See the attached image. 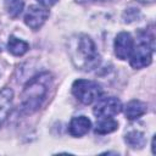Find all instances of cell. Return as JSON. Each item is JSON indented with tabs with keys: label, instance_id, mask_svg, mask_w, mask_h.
<instances>
[{
	"label": "cell",
	"instance_id": "6da1fadb",
	"mask_svg": "<svg viewBox=\"0 0 156 156\" xmlns=\"http://www.w3.org/2000/svg\"><path fill=\"white\" fill-rule=\"evenodd\" d=\"M52 83V77L49 72H43L33 77L24 87L21 95V111L23 113H33L40 108L46 99Z\"/></svg>",
	"mask_w": 156,
	"mask_h": 156
},
{
	"label": "cell",
	"instance_id": "7a4b0ae2",
	"mask_svg": "<svg viewBox=\"0 0 156 156\" xmlns=\"http://www.w3.org/2000/svg\"><path fill=\"white\" fill-rule=\"evenodd\" d=\"M68 51L74 66L79 69L90 71L100 62V56L94 41L85 34L72 38L68 44Z\"/></svg>",
	"mask_w": 156,
	"mask_h": 156
},
{
	"label": "cell",
	"instance_id": "3957f363",
	"mask_svg": "<svg viewBox=\"0 0 156 156\" xmlns=\"http://www.w3.org/2000/svg\"><path fill=\"white\" fill-rule=\"evenodd\" d=\"M155 50V43L154 37L149 35L147 33L140 34L136 45H134L133 51L129 56L130 58V66L133 68H143L151 63L152 61V54Z\"/></svg>",
	"mask_w": 156,
	"mask_h": 156
},
{
	"label": "cell",
	"instance_id": "277c9868",
	"mask_svg": "<svg viewBox=\"0 0 156 156\" xmlns=\"http://www.w3.org/2000/svg\"><path fill=\"white\" fill-rule=\"evenodd\" d=\"M72 93L82 104L89 105L99 99L102 90L101 87L94 80L77 79L72 84Z\"/></svg>",
	"mask_w": 156,
	"mask_h": 156
},
{
	"label": "cell",
	"instance_id": "5b68a950",
	"mask_svg": "<svg viewBox=\"0 0 156 156\" xmlns=\"http://www.w3.org/2000/svg\"><path fill=\"white\" fill-rule=\"evenodd\" d=\"M122 111V104L121 101L115 96H107L102 98L98 101V104L94 107V115L99 118L104 117H112Z\"/></svg>",
	"mask_w": 156,
	"mask_h": 156
},
{
	"label": "cell",
	"instance_id": "8992f818",
	"mask_svg": "<svg viewBox=\"0 0 156 156\" xmlns=\"http://www.w3.org/2000/svg\"><path fill=\"white\" fill-rule=\"evenodd\" d=\"M48 17H49V10L38 5H32L29 6L24 16V23L33 30H37L45 23Z\"/></svg>",
	"mask_w": 156,
	"mask_h": 156
},
{
	"label": "cell",
	"instance_id": "52a82bcc",
	"mask_svg": "<svg viewBox=\"0 0 156 156\" xmlns=\"http://www.w3.org/2000/svg\"><path fill=\"white\" fill-rule=\"evenodd\" d=\"M134 48V40L132 35L127 32H121L115 39V54L118 58L126 60L129 58Z\"/></svg>",
	"mask_w": 156,
	"mask_h": 156
},
{
	"label": "cell",
	"instance_id": "ba28073f",
	"mask_svg": "<svg viewBox=\"0 0 156 156\" xmlns=\"http://www.w3.org/2000/svg\"><path fill=\"white\" fill-rule=\"evenodd\" d=\"M90 127H91L90 119L85 116H79L71 119L68 130H69V134L73 136H82L89 132Z\"/></svg>",
	"mask_w": 156,
	"mask_h": 156
},
{
	"label": "cell",
	"instance_id": "9c48e42d",
	"mask_svg": "<svg viewBox=\"0 0 156 156\" xmlns=\"http://www.w3.org/2000/svg\"><path fill=\"white\" fill-rule=\"evenodd\" d=\"M13 99V91L10 88H4L0 90V127L7 118Z\"/></svg>",
	"mask_w": 156,
	"mask_h": 156
},
{
	"label": "cell",
	"instance_id": "30bf717a",
	"mask_svg": "<svg viewBox=\"0 0 156 156\" xmlns=\"http://www.w3.org/2000/svg\"><path fill=\"white\" fill-rule=\"evenodd\" d=\"M147 107L146 104L140 101V100H132L126 105L124 108V115L128 119L133 121V119H138L139 117H141L145 112H146Z\"/></svg>",
	"mask_w": 156,
	"mask_h": 156
},
{
	"label": "cell",
	"instance_id": "8fae6325",
	"mask_svg": "<svg viewBox=\"0 0 156 156\" xmlns=\"http://www.w3.org/2000/svg\"><path fill=\"white\" fill-rule=\"evenodd\" d=\"M7 49L9 51L15 55V56H22L23 54H26L29 49L28 43H26L24 40H21L16 37H10V40L7 43Z\"/></svg>",
	"mask_w": 156,
	"mask_h": 156
},
{
	"label": "cell",
	"instance_id": "7c38bea8",
	"mask_svg": "<svg viewBox=\"0 0 156 156\" xmlns=\"http://www.w3.org/2000/svg\"><path fill=\"white\" fill-rule=\"evenodd\" d=\"M117 128H118V123L115 119H112L111 117H104V118H100V121L96 123L95 133L107 134V133H111V132L116 130Z\"/></svg>",
	"mask_w": 156,
	"mask_h": 156
},
{
	"label": "cell",
	"instance_id": "4fadbf2b",
	"mask_svg": "<svg viewBox=\"0 0 156 156\" xmlns=\"http://www.w3.org/2000/svg\"><path fill=\"white\" fill-rule=\"evenodd\" d=\"M126 143L133 149H141L145 145V136L141 132L132 130L126 135Z\"/></svg>",
	"mask_w": 156,
	"mask_h": 156
},
{
	"label": "cell",
	"instance_id": "5bb4252c",
	"mask_svg": "<svg viewBox=\"0 0 156 156\" xmlns=\"http://www.w3.org/2000/svg\"><path fill=\"white\" fill-rule=\"evenodd\" d=\"M23 6H24V2L22 0H6L5 2V9L7 13L13 18L22 12Z\"/></svg>",
	"mask_w": 156,
	"mask_h": 156
},
{
	"label": "cell",
	"instance_id": "9a60e30c",
	"mask_svg": "<svg viewBox=\"0 0 156 156\" xmlns=\"http://www.w3.org/2000/svg\"><path fill=\"white\" fill-rule=\"evenodd\" d=\"M40 5H43V6H46V7H49V6H52V5H55L58 0H37Z\"/></svg>",
	"mask_w": 156,
	"mask_h": 156
},
{
	"label": "cell",
	"instance_id": "2e32d148",
	"mask_svg": "<svg viewBox=\"0 0 156 156\" xmlns=\"http://www.w3.org/2000/svg\"><path fill=\"white\" fill-rule=\"evenodd\" d=\"M136 1H139L141 4H152L155 0H136Z\"/></svg>",
	"mask_w": 156,
	"mask_h": 156
},
{
	"label": "cell",
	"instance_id": "e0dca14e",
	"mask_svg": "<svg viewBox=\"0 0 156 156\" xmlns=\"http://www.w3.org/2000/svg\"><path fill=\"white\" fill-rule=\"evenodd\" d=\"M78 2H91V1H98V0H77Z\"/></svg>",
	"mask_w": 156,
	"mask_h": 156
},
{
	"label": "cell",
	"instance_id": "ac0fdd59",
	"mask_svg": "<svg viewBox=\"0 0 156 156\" xmlns=\"http://www.w3.org/2000/svg\"><path fill=\"white\" fill-rule=\"evenodd\" d=\"M0 51H1V48H0Z\"/></svg>",
	"mask_w": 156,
	"mask_h": 156
}]
</instances>
